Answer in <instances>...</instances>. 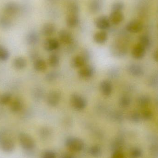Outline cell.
Returning <instances> with one entry per match:
<instances>
[{"mask_svg":"<svg viewBox=\"0 0 158 158\" xmlns=\"http://www.w3.org/2000/svg\"><path fill=\"white\" fill-rule=\"evenodd\" d=\"M90 151L92 155L94 156H98L100 153V148L98 147H94L91 148Z\"/></svg>","mask_w":158,"mask_h":158,"instance_id":"obj_32","label":"cell"},{"mask_svg":"<svg viewBox=\"0 0 158 158\" xmlns=\"http://www.w3.org/2000/svg\"><path fill=\"white\" fill-rule=\"evenodd\" d=\"M109 18L107 16L101 15L97 18L95 20V25L101 31L108 29L110 26Z\"/></svg>","mask_w":158,"mask_h":158,"instance_id":"obj_5","label":"cell"},{"mask_svg":"<svg viewBox=\"0 0 158 158\" xmlns=\"http://www.w3.org/2000/svg\"><path fill=\"white\" fill-rule=\"evenodd\" d=\"M63 158H73L71 156H69V155H65L64 156Z\"/></svg>","mask_w":158,"mask_h":158,"instance_id":"obj_37","label":"cell"},{"mask_svg":"<svg viewBox=\"0 0 158 158\" xmlns=\"http://www.w3.org/2000/svg\"><path fill=\"white\" fill-rule=\"evenodd\" d=\"M15 143L13 139L2 134L0 135V148L6 153H10L15 149Z\"/></svg>","mask_w":158,"mask_h":158,"instance_id":"obj_2","label":"cell"},{"mask_svg":"<svg viewBox=\"0 0 158 158\" xmlns=\"http://www.w3.org/2000/svg\"><path fill=\"white\" fill-rule=\"evenodd\" d=\"M62 94L58 90H54L48 93L46 96V102L51 107H56L61 101Z\"/></svg>","mask_w":158,"mask_h":158,"instance_id":"obj_4","label":"cell"},{"mask_svg":"<svg viewBox=\"0 0 158 158\" xmlns=\"http://www.w3.org/2000/svg\"><path fill=\"white\" fill-rule=\"evenodd\" d=\"M12 26V21L8 17L3 16L0 17V27L3 29H8Z\"/></svg>","mask_w":158,"mask_h":158,"instance_id":"obj_23","label":"cell"},{"mask_svg":"<svg viewBox=\"0 0 158 158\" xmlns=\"http://www.w3.org/2000/svg\"><path fill=\"white\" fill-rule=\"evenodd\" d=\"M149 152L151 156L154 157L158 158V144L152 145L150 146Z\"/></svg>","mask_w":158,"mask_h":158,"instance_id":"obj_31","label":"cell"},{"mask_svg":"<svg viewBox=\"0 0 158 158\" xmlns=\"http://www.w3.org/2000/svg\"><path fill=\"white\" fill-rule=\"evenodd\" d=\"M56 30L55 26L52 23H45L42 28L41 33L45 37H50L54 34Z\"/></svg>","mask_w":158,"mask_h":158,"instance_id":"obj_16","label":"cell"},{"mask_svg":"<svg viewBox=\"0 0 158 158\" xmlns=\"http://www.w3.org/2000/svg\"><path fill=\"white\" fill-rule=\"evenodd\" d=\"M9 57V52L8 50L3 46H0V61H6Z\"/></svg>","mask_w":158,"mask_h":158,"instance_id":"obj_27","label":"cell"},{"mask_svg":"<svg viewBox=\"0 0 158 158\" xmlns=\"http://www.w3.org/2000/svg\"><path fill=\"white\" fill-rule=\"evenodd\" d=\"M120 102V104L121 105V106H127L128 105L129 101H128V99H127L126 98L124 97L122 98H121Z\"/></svg>","mask_w":158,"mask_h":158,"instance_id":"obj_36","label":"cell"},{"mask_svg":"<svg viewBox=\"0 0 158 158\" xmlns=\"http://www.w3.org/2000/svg\"><path fill=\"white\" fill-rule=\"evenodd\" d=\"M108 35L106 31H100L95 33L94 36V41L96 43L102 44L107 41Z\"/></svg>","mask_w":158,"mask_h":158,"instance_id":"obj_15","label":"cell"},{"mask_svg":"<svg viewBox=\"0 0 158 158\" xmlns=\"http://www.w3.org/2000/svg\"><path fill=\"white\" fill-rule=\"evenodd\" d=\"M26 40L29 45H34L38 43L39 40V37L37 32L31 31L27 35Z\"/></svg>","mask_w":158,"mask_h":158,"instance_id":"obj_22","label":"cell"},{"mask_svg":"<svg viewBox=\"0 0 158 158\" xmlns=\"http://www.w3.org/2000/svg\"><path fill=\"white\" fill-rule=\"evenodd\" d=\"M58 77V74L55 71L49 72L46 76V79L49 82H52L56 80Z\"/></svg>","mask_w":158,"mask_h":158,"instance_id":"obj_30","label":"cell"},{"mask_svg":"<svg viewBox=\"0 0 158 158\" xmlns=\"http://www.w3.org/2000/svg\"><path fill=\"white\" fill-rule=\"evenodd\" d=\"M132 55L135 58H140L143 55V50L141 45H137L134 48L132 51Z\"/></svg>","mask_w":158,"mask_h":158,"instance_id":"obj_26","label":"cell"},{"mask_svg":"<svg viewBox=\"0 0 158 158\" xmlns=\"http://www.w3.org/2000/svg\"><path fill=\"white\" fill-rule=\"evenodd\" d=\"M59 43L55 38H48L44 43V48L47 52H52L57 50L59 47Z\"/></svg>","mask_w":158,"mask_h":158,"instance_id":"obj_11","label":"cell"},{"mask_svg":"<svg viewBox=\"0 0 158 158\" xmlns=\"http://www.w3.org/2000/svg\"><path fill=\"white\" fill-rule=\"evenodd\" d=\"M12 99V95L9 93H5L0 96V105H6L10 103Z\"/></svg>","mask_w":158,"mask_h":158,"instance_id":"obj_25","label":"cell"},{"mask_svg":"<svg viewBox=\"0 0 158 158\" xmlns=\"http://www.w3.org/2000/svg\"><path fill=\"white\" fill-rule=\"evenodd\" d=\"M99 88L102 94L105 96H110L112 91V84L108 80H104L100 82Z\"/></svg>","mask_w":158,"mask_h":158,"instance_id":"obj_12","label":"cell"},{"mask_svg":"<svg viewBox=\"0 0 158 158\" xmlns=\"http://www.w3.org/2000/svg\"><path fill=\"white\" fill-rule=\"evenodd\" d=\"M60 57L57 54H52L48 58V64L52 68L57 67L60 64Z\"/></svg>","mask_w":158,"mask_h":158,"instance_id":"obj_20","label":"cell"},{"mask_svg":"<svg viewBox=\"0 0 158 158\" xmlns=\"http://www.w3.org/2000/svg\"><path fill=\"white\" fill-rule=\"evenodd\" d=\"M58 38L60 42L65 44H71L74 40L72 34L66 30H61L59 31Z\"/></svg>","mask_w":158,"mask_h":158,"instance_id":"obj_9","label":"cell"},{"mask_svg":"<svg viewBox=\"0 0 158 158\" xmlns=\"http://www.w3.org/2000/svg\"><path fill=\"white\" fill-rule=\"evenodd\" d=\"M23 103L19 98H15L12 101L10 106V109L12 112L17 113L22 110Z\"/></svg>","mask_w":158,"mask_h":158,"instance_id":"obj_19","label":"cell"},{"mask_svg":"<svg viewBox=\"0 0 158 158\" xmlns=\"http://www.w3.org/2000/svg\"><path fill=\"white\" fill-rule=\"evenodd\" d=\"M13 64L16 69L21 70L24 69L27 66V60L23 57H16L14 60Z\"/></svg>","mask_w":158,"mask_h":158,"instance_id":"obj_21","label":"cell"},{"mask_svg":"<svg viewBox=\"0 0 158 158\" xmlns=\"http://www.w3.org/2000/svg\"><path fill=\"white\" fill-rule=\"evenodd\" d=\"M88 61V59L81 54L72 58L71 61V65L74 68L80 69L87 64Z\"/></svg>","mask_w":158,"mask_h":158,"instance_id":"obj_6","label":"cell"},{"mask_svg":"<svg viewBox=\"0 0 158 158\" xmlns=\"http://www.w3.org/2000/svg\"><path fill=\"white\" fill-rule=\"evenodd\" d=\"M142 153L141 151H140L139 149H135L132 151V155L134 157H137L140 156H141Z\"/></svg>","mask_w":158,"mask_h":158,"instance_id":"obj_34","label":"cell"},{"mask_svg":"<svg viewBox=\"0 0 158 158\" xmlns=\"http://www.w3.org/2000/svg\"><path fill=\"white\" fill-rule=\"evenodd\" d=\"M68 13L79 14V7L78 5L75 2H71L68 6Z\"/></svg>","mask_w":158,"mask_h":158,"instance_id":"obj_29","label":"cell"},{"mask_svg":"<svg viewBox=\"0 0 158 158\" xmlns=\"http://www.w3.org/2000/svg\"><path fill=\"white\" fill-rule=\"evenodd\" d=\"M68 147L75 151H80L83 148L84 144L82 141L76 138H70L67 141Z\"/></svg>","mask_w":158,"mask_h":158,"instance_id":"obj_10","label":"cell"},{"mask_svg":"<svg viewBox=\"0 0 158 158\" xmlns=\"http://www.w3.org/2000/svg\"><path fill=\"white\" fill-rule=\"evenodd\" d=\"M33 67L38 72H44L47 69V65L46 62L43 59L38 58L34 61Z\"/></svg>","mask_w":158,"mask_h":158,"instance_id":"obj_18","label":"cell"},{"mask_svg":"<svg viewBox=\"0 0 158 158\" xmlns=\"http://www.w3.org/2000/svg\"><path fill=\"white\" fill-rule=\"evenodd\" d=\"M126 28L127 30L130 32L137 33L142 30L143 26L141 22L137 20H132L128 23Z\"/></svg>","mask_w":158,"mask_h":158,"instance_id":"obj_14","label":"cell"},{"mask_svg":"<svg viewBox=\"0 0 158 158\" xmlns=\"http://www.w3.org/2000/svg\"><path fill=\"white\" fill-rule=\"evenodd\" d=\"M66 24L70 28H74L78 26L80 21L78 14L68 13L66 17Z\"/></svg>","mask_w":158,"mask_h":158,"instance_id":"obj_13","label":"cell"},{"mask_svg":"<svg viewBox=\"0 0 158 158\" xmlns=\"http://www.w3.org/2000/svg\"><path fill=\"white\" fill-rule=\"evenodd\" d=\"M55 155L52 151H47L43 156L42 158H55Z\"/></svg>","mask_w":158,"mask_h":158,"instance_id":"obj_33","label":"cell"},{"mask_svg":"<svg viewBox=\"0 0 158 158\" xmlns=\"http://www.w3.org/2000/svg\"><path fill=\"white\" fill-rule=\"evenodd\" d=\"M109 18L111 24L118 25L123 21L124 15L122 12H111Z\"/></svg>","mask_w":158,"mask_h":158,"instance_id":"obj_17","label":"cell"},{"mask_svg":"<svg viewBox=\"0 0 158 158\" xmlns=\"http://www.w3.org/2000/svg\"><path fill=\"white\" fill-rule=\"evenodd\" d=\"M101 6V2L100 0H93L90 3L89 9L92 13H97L100 11Z\"/></svg>","mask_w":158,"mask_h":158,"instance_id":"obj_24","label":"cell"},{"mask_svg":"<svg viewBox=\"0 0 158 158\" xmlns=\"http://www.w3.org/2000/svg\"><path fill=\"white\" fill-rule=\"evenodd\" d=\"M94 69L92 66L86 64L79 69L78 75L81 78L89 79L94 76Z\"/></svg>","mask_w":158,"mask_h":158,"instance_id":"obj_7","label":"cell"},{"mask_svg":"<svg viewBox=\"0 0 158 158\" xmlns=\"http://www.w3.org/2000/svg\"><path fill=\"white\" fill-rule=\"evenodd\" d=\"M112 158H125L124 155L120 151H117L116 153H114Z\"/></svg>","mask_w":158,"mask_h":158,"instance_id":"obj_35","label":"cell"},{"mask_svg":"<svg viewBox=\"0 0 158 158\" xmlns=\"http://www.w3.org/2000/svg\"><path fill=\"white\" fill-rule=\"evenodd\" d=\"M69 101L72 107L77 110H83L87 106L86 99L82 96L77 93L71 95Z\"/></svg>","mask_w":158,"mask_h":158,"instance_id":"obj_1","label":"cell"},{"mask_svg":"<svg viewBox=\"0 0 158 158\" xmlns=\"http://www.w3.org/2000/svg\"><path fill=\"white\" fill-rule=\"evenodd\" d=\"M124 8V4L122 2H116L112 4L111 6L112 12H122Z\"/></svg>","mask_w":158,"mask_h":158,"instance_id":"obj_28","label":"cell"},{"mask_svg":"<svg viewBox=\"0 0 158 158\" xmlns=\"http://www.w3.org/2000/svg\"><path fill=\"white\" fill-rule=\"evenodd\" d=\"M19 139L22 147L26 150H31L35 147L34 140L27 134L21 133L19 136Z\"/></svg>","mask_w":158,"mask_h":158,"instance_id":"obj_3","label":"cell"},{"mask_svg":"<svg viewBox=\"0 0 158 158\" xmlns=\"http://www.w3.org/2000/svg\"><path fill=\"white\" fill-rule=\"evenodd\" d=\"M4 11L6 15L8 16H13L18 13L19 11V6L15 2H9L5 6Z\"/></svg>","mask_w":158,"mask_h":158,"instance_id":"obj_8","label":"cell"}]
</instances>
